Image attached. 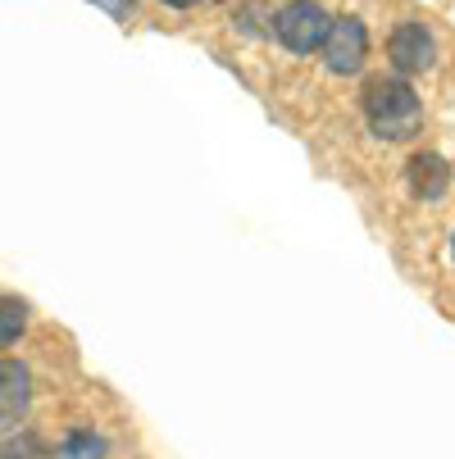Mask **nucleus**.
<instances>
[{"mask_svg":"<svg viewBox=\"0 0 455 459\" xmlns=\"http://www.w3.org/2000/svg\"><path fill=\"white\" fill-rule=\"evenodd\" d=\"M323 64H328V74L337 78H351L364 69V59H369V32L360 19H333L328 23V37H323Z\"/></svg>","mask_w":455,"mask_h":459,"instance_id":"obj_3","label":"nucleus"},{"mask_svg":"<svg viewBox=\"0 0 455 459\" xmlns=\"http://www.w3.org/2000/svg\"><path fill=\"white\" fill-rule=\"evenodd\" d=\"M32 405V377L19 359H0V432H19Z\"/></svg>","mask_w":455,"mask_h":459,"instance_id":"obj_4","label":"nucleus"},{"mask_svg":"<svg viewBox=\"0 0 455 459\" xmlns=\"http://www.w3.org/2000/svg\"><path fill=\"white\" fill-rule=\"evenodd\" d=\"M387 55H392V64L401 74H424L433 69V59H437V41L424 23H401L392 32V41H387Z\"/></svg>","mask_w":455,"mask_h":459,"instance_id":"obj_5","label":"nucleus"},{"mask_svg":"<svg viewBox=\"0 0 455 459\" xmlns=\"http://www.w3.org/2000/svg\"><path fill=\"white\" fill-rule=\"evenodd\" d=\"M37 455H41V441H37L32 432H23V437H14V441L0 446V459H37Z\"/></svg>","mask_w":455,"mask_h":459,"instance_id":"obj_9","label":"nucleus"},{"mask_svg":"<svg viewBox=\"0 0 455 459\" xmlns=\"http://www.w3.org/2000/svg\"><path fill=\"white\" fill-rule=\"evenodd\" d=\"M328 10L314 5V0H292V5H283L274 14V37L292 50V55H310L323 46V37H328Z\"/></svg>","mask_w":455,"mask_h":459,"instance_id":"obj_2","label":"nucleus"},{"mask_svg":"<svg viewBox=\"0 0 455 459\" xmlns=\"http://www.w3.org/2000/svg\"><path fill=\"white\" fill-rule=\"evenodd\" d=\"M451 259H455V237H451Z\"/></svg>","mask_w":455,"mask_h":459,"instance_id":"obj_12","label":"nucleus"},{"mask_svg":"<svg viewBox=\"0 0 455 459\" xmlns=\"http://www.w3.org/2000/svg\"><path fill=\"white\" fill-rule=\"evenodd\" d=\"M164 5H173V10H191V5H201V0H164Z\"/></svg>","mask_w":455,"mask_h":459,"instance_id":"obj_10","label":"nucleus"},{"mask_svg":"<svg viewBox=\"0 0 455 459\" xmlns=\"http://www.w3.org/2000/svg\"><path fill=\"white\" fill-rule=\"evenodd\" d=\"M451 186V169L442 155H415L410 160V191L419 201H442V191Z\"/></svg>","mask_w":455,"mask_h":459,"instance_id":"obj_6","label":"nucleus"},{"mask_svg":"<svg viewBox=\"0 0 455 459\" xmlns=\"http://www.w3.org/2000/svg\"><path fill=\"white\" fill-rule=\"evenodd\" d=\"M101 455H105V441L92 437V432H74L59 450V459H101Z\"/></svg>","mask_w":455,"mask_h":459,"instance_id":"obj_8","label":"nucleus"},{"mask_svg":"<svg viewBox=\"0 0 455 459\" xmlns=\"http://www.w3.org/2000/svg\"><path fill=\"white\" fill-rule=\"evenodd\" d=\"M105 5H109V10H123V0H105Z\"/></svg>","mask_w":455,"mask_h":459,"instance_id":"obj_11","label":"nucleus"},{"mask_svg":"<svg viewBox=\"0 0 455 459\" xmlns=\"http://www.w3.org/2000/svg\"><path fill=\"white\" fill-rule=\"evenodd\" d=\"M364 118H369V127L382 142H410L419 133L424 109H419V96H415L410 82H401V78H373L364 87Z\"/></svg>","mask_w":455,"mask_h":459,"instance_id":"obj_1","label":"nucleus"},{"mask_svg":"<svg viewBox=\"0 0 455 459\" xmlns=\"http://www.w3.org/2000/svg\"><path fill=\"white\" fill-rule=\"evenodd\" d=\"M28 333V305L19 296H0V351Z\"/></svg>","mask_w":455,"mask_h":459,"instance_id":"obj_7","label":"nucleus"}]
</instances>
